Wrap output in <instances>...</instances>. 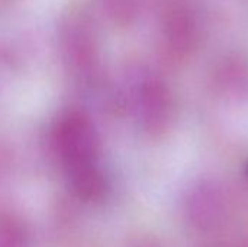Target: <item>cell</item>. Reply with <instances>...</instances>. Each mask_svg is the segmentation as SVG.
<instances>
[{
	"label": "cell",
	"instance_id": "6da1fadb",
	"mask_svg": "<svg viewBox=\"0 0 248 247\" xmlns=\"http://www.w3.org/2000/svg\"><path fill=\"white\" fill-rule=\"evenodd\" d=\"M54 134L57 154L74 188L86 198L99 197L103 183L96 135L90 122L80 114L68 112L58 121Z\"/></svg>",
	"mask_w": 248,
	"mask_h": 247
}]
</instances>
